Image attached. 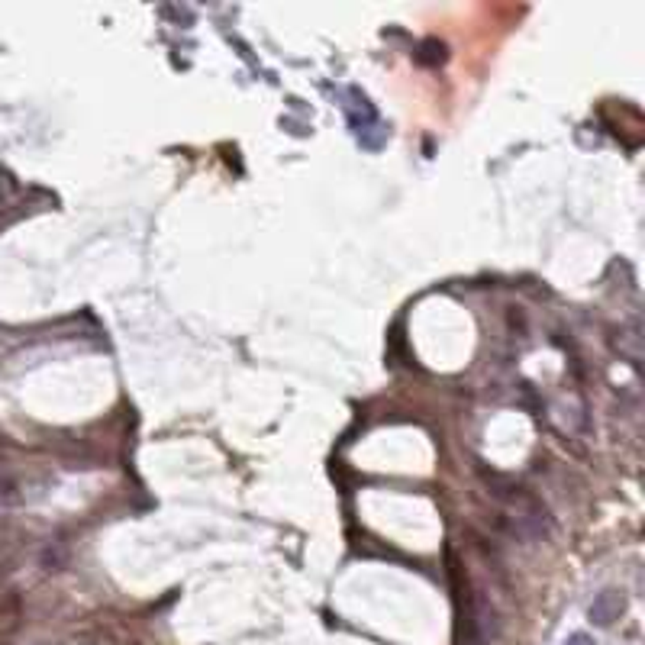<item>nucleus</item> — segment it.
<instances>
[{
  "mask_svg": "<svg viewBox=\"0 0 645 645\" xmlns=\"http://www.w3.org/2000/svg\"><path fill=\"white\" fill-rule=\"evenodd\" d=\"M345 98H349L345 116H349V126H352L355 139L362 142L365 149H381L384 146V126H381V116L374 110V104L358 88H349Z\"/></svg>",
  "mask_w": 645,
  "mask_h": 645,
  "instance_id": "obj_1",
  "label": "nucleus"
},
{
  "mask_svg": "<svg viewBox=\"0 0 645 645\" xmlns=\"http://www.w3.org/2000/svg\"><path fill=\"white\" fill-rule=\"evenodd\" d=\"M494 629H497L494 607H491L484 597H475V601H471L468 619H465V636H461V645H491Z\"/></svg>",
  "mask_w": 645,
  "mask_h": 645,
  "instance_id": "obj_2",
  "label": "nucleus"
},
{
  "mask_svg": "<svg viewBox=\"0 0 645 645\" xmlns=\"http://www.w3.org/2000/svg\"><path fill=\"white\" fill-rule=\"evenodd\" d=\"M619 613H623V597H619L617 591H603V594H597V597H594L591 623H597V626H610Z\"/></svg>",
  "mask_w": 645,
  "mask_h": 645,
  "instance_id": "obj_3",
  "label": "nucleus"
},
{
  "mask_svg": "<svg viewBox=\"0 0 645 645\" xmlns=\"http://www.w3.org/2000/svg\"><path fill=\"white\" fill-rule=\"evenodd\" d=\"M416 62L420 65L445 62V43H439V39H426V43L420 45V52H416Z\"/></svg>",
  "mask_w": 645,
  "mask_h": 645,
  "instance_id": "obj_4",
  "label": "nucleus"
},
{
  "mask_svg": "<svg viewBox=\"0 0 645 645\" xmlns=\"http://www.w3.org/2000/svg\"><path fill=\"white\" fill-rule=\"evenodd\" d=\"M565 645H594V639L587 636V633H571V636L565 639Z\"/></svg>",
  "mask_w": 645,
  "mask_h": 645,
  "instance_id": "obj_5",
  "label": "nucleus"
}]
</instances>
